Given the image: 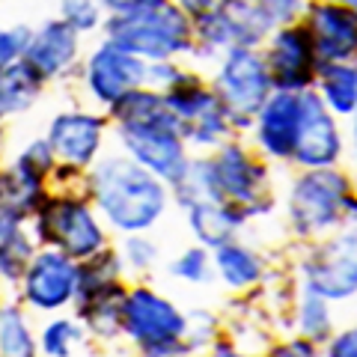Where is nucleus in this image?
<instances>
[{
  "label": "nucleus",
  "mask_w": 357,
  "mask_h": 357,
  "mask_svg": "<svg viewBox=\"0 0 357 357\" xmlns=\"http://www.w3.org/2000/svg\"><path fill=\"white\" fill-rule=\"evenodd\" d=\"M89 194L98 215L126 236L149 232L170 206V188L122 152L93 164Z\"/></svg>",
  "instance_id": "nucleus-1"
},
{
  "label": "nucleus",
  "mask_w": 357,
  "mask_h": 357,
  "mask_svg": "<svg viewBox=\"0 0 357 357\" xmlns=\"http://www.w3.org/2000/svg\"><path fill=\"white\" fill-rule=\"evenodd\" d=\"M105 39L143 63L191 54L194 24L173 0H140L102 21Z\"/></svg>",
  "instance_id": "nucleus-2"
},
{
  "label": "nucleus",
  "mask_w": 357,
  "mask_h": 357,
  "mask_svg": "<svg viewBox=\"0 0 357 357\" xmlns=\"http://www.w3.org/2000/svg\"><path fill=\"white\" fill-rule=\"evenodd\" d=\"M286 215L298 236H328L354 218V197L349 176L340 170H307L298 176L286 197Z\"/></svg>",
  "instance_id": "nucleus-3"
},
{
  "label": "nucleus",
  "mask_w": 357,
  "mask_h": 357,
  "mask_svg": "<svg viewBox=\"0 0 357 357\" xmlns=\"http://www.w3.org/2000/svg\"><path fill=\"white\" fill-rule=\"evenodd\" d=\"M211 93L218 96L232 128H250L253 116L274 93L259 48H236L223 54L211 77Z\"/></svg>",
  "instance_id": "nucleus-4"
},
{
  "label": "nucleus",
  "mask_w": 357,
  "mask_h": 357,
  "mask_svg": "<svg viewBox=\"0 0 357 357\" xmlns=\"http://www.w3.org/2000/svg\"><path fill=\"white\" fill-rule=\"evenodd\" d=\"M164 105L170 110L176 122L178 137L185 140V146L194 149H218L220 143L229 140V119L223 114L218 96L211 93V86L203 84V77L194 72H185L164 89Z\"/></svg>",
  "instance_id": "nucleus-5"
},
{
  "label": "nucleus",
  "mask_w": 357,
  "mask_h": 357,
  "mask_svg": "<svg viewBox=\"0 0 357 357\" xmlns=\"http://www.w3.org/2000/svg\"><path fill=\"white\" fill-rule=\"evenodd\" d=\"M36 236L51 250H60L75 262L102 253L107 244L96 208L81 197H45L36 211Z\"/></svg>",
  "instance_id": "nucleus-6"
},
{
  "label": "nucleus",
  "mask_w": 357,
  "mask_h": 357,
  "mask_svg": "<svg viewBox=\"0 0 357 357\" xmlns=\"http://www.w3.org/2000/svg\"><path fill=\"white\" fill-rule=\"evenodd\" d=\"M188 316L170 298L155 292L149 286H134L122 301V333L140 351H167L185 349Z\"/></svg>",
  "instance_id": "nucleus-7"
},
{
  "label": "nucleus",
  "mask_w": 357,
  "mask_h": 357,
  "mask_svg": "<svg viewBox=\"0 0 357 357\" xmlns=\"http://www.w3.org/2000/svg\"><path fill=\"white\" fill-rule=\"evenodd\" d=\"M211 176H215L218 194L223 203H236L250 218L268 215L274 208V199L268 194V170L259 158L236 140L220 143L215 155H208Z\"/></svg>",
  "instance_id": "nucleus-8"
},
{
  "label": "nucleus",
  "mask_w": 357,
  "mask_h": 357,
  "mask_svg": "<svg viewBox=\"0 0 357 357\" xmlns=\"http://www.w3.org/2000/svg\"><path fill=\"white\" fill-rule=\"evenodd\" d=\"M116 140L122 155H128L134 164L149 170L164 185H173L188 164V146L178 137L173 119L126 122V126H116Z\"/></svg>",
  "instance_id": "nucleus-9"
},
{
  "label": "nucleus",
  "mask_w": 357,
  "mask_h": 357,
  "mask_svg": "<svg viewBox=\"0 0 357 357\" xmlns=\"http://www.w3.org/2000/svg\"><path fill=\"white\" fill-rule=\"evenodd\" d=\"M259 54L265 60V69L274 89H286V93L312 89V81H316V72L321 63L316 57V48H312L304 24H289L268 33Z\"/></svg>",
  "instance_id": "nucleus-10"
},
{
  "label": "nucleus",
  "mask_w": 357,
  "mask_h": 357,
  "mask_svg": "<svg viewBox=\"0 0 357 357\" xmlns=\"http://www.w3.org/2000/svg\"><path fill=\"white\" fill-rule=\"evenodd\" d=\"M342 149L345 143L337 116L325 107V102L316 96V89H304L301 93V122L292 161L304 170H331V167L340 164Z\"/></svg>",
  "instance_id": "nucleus-11"
},
{
  "label": "nucleus",
  "mask_w": 357,
  "mask_h": 357,
  "mask_svg": "<svg viewBox=\"0 0 357 357\" xmlns=\"http://www.w3.org/2000/svg\"><path fill=\"white\" fill-rule=\"evenodd\" d=\"M304 289L325 301H349L357 289V262H354V229L340 232L337 238L319 244L304 265Z\"/></svg>",
  "instance_id": "nucleus-12"
},
{
  "label": "nucleus",
  "mask_w": 357,
  "mask_h": 357,
  "mask_svg": "<svg viewBox=\"0 0 357 357\" xmlns=\"http://www.w3.org/2000/svg\"><path fill=\"white\" fill-rule=\"evenodd\" d=\"M146 84V63L116 48L107 39L98 42L84 63V86L98 105L114 107L122 96Z\"/></svg>",
  "instance_id": "nucleus-13"
},
{
  "label": "nucleus",
  "mask_w": 357,
  "mask_h": 357,
  "mask_svg": "<svg viewBox=\"0 0 357 357\" xmlns=\"http://www.w3.org/2000/svg\"><path fill=\"white\" fill-rule=\"evenodd\" d=\"M105 116H96L89 110H63L48 126V146L60 167L66 170H86L98 161L105 143Z\"/></svg>",
  "instance_id": "nucleus-14"
},
{
  "label": "nucleus",
  "mask_w": 357,
  "mask_h": 357,
  "mask_svg": "<svg viewBox=\"0 0 357 357\" xmlns=\"http://www.w3.org/2000/svg\"><path fill=\"white\" fill-rule=\"evenodd\" d=\"M21 289H24V301L33 310H42V312L63 310L66 304L75 301L77 262L60 250L45 248L39 253H33L30 265L21 274Z\"/></svg>",
  "instance_id": "nucleus-15"
},
{
  "label": "nucleus",
  "mask_w": 357,
  "mask_h": 357,
  "mask_svg": "<svg viewBox=\"0 0 357 357\" xmlns=\"http://www.w3.org/2000/svg\"><path fill=\"white\" fill-rule=\"evenodd\" d=\"M77 60H81V33H75L60 18H51L42 27L33 30L27 48L21 54V63L42 84L57 81V77H66L69 72H75Z\"/></svg>",
  "instance_id": "nucleus-16"
},
{
  "label": "nucleus",
  "mask_w": 357,
  "mask_h": 357,
  "mask_svg": "<svg viewBox=\"0 0 357 357\" xmlns=\"http://www.w3.org/2000/svg\"><path fill=\"white\" fill-rule=\"evenodd\" d=\"M304 30L316 48L319 63H351L357 48V21L354 9L331 3V0H310L304 9Z\"/></svg>",
  "instance_id": "nucleus-17"
},
{
  "label": "nucleus",
  "mask_w": 357,
  "mask_h": 357,
  "mask_svg": "<svg viewBox=\"0 0 357 357\" xmlns=\"http://www.w3.org/2000/svg\"><path fill=\"white\" fill-rule=\"evenodd\" d=\"M298 122H301V93H286L274 89L268 102L253 116V140L259 152L271 161H292L295 137H298Z\"/></svg>",
  "instance_id": "nucleus-18"
},
{
  "label": "nucleus",
  "mask_w": 357,
  "mask_h": 357,
  "mask_svg": "<svg viewBox=\"0 0 357 357\" xmlns=\"http://www.w3.org/2000/svg\"><path fill=\"white\" fill-rule=\"evenodd\" d=\"M188 211L191 236L199 241V248H220L227 241H236L241 227L248 223V211L236 203H197Z\"/></svg>",
  "instance_id": "nucleus-19"
},
{
  "label": "nucleus",
  "mask_w": 357,
  "mask_h": 357,
  "mask_svg": "<svg viewBox=\"0 0 357 357\" xmlns=\"http://www.w3.org/2000/svg\"><path fill=\"white\" fill-rule=\"evenodd\" d=\"M126 286L110 283L93 292L75 295L77 301V312H81L84 325L89 333L102 340H114L116 333H122V301H126Z\"/></svg>",
  "instance_id": "nucleus-20"
},
{
  "label": "nucleus",
  "mask_w": 357,
  "mask_h": 357,
  "mask_svg": "<svg viewBox=\"0 0 357 357\" xmlns=\"http://www.w3.org/2000/svg\"><path fill=\"white\" fill-rule=\"evenodd\" d=\"M45 194V182L27 170H21L18 164L0 170V218L9 220H27L36 215Z\"/></svg>",
  "instance_id": "nucleus-21"
},
{
  "label": "nucleus",
  "mask_w": 357,
  "mask_h": 357,
  "mask_svg": "<svg viewBox=\"0 0 357 357\" xmlns=\"http://www.w3.org/2000/svg\"><path fill=\"white\" fill-rule=\"evenodd\" d=\"M316 96L333 116H351L357 107V69L354 63H321L312 81Z\"/></svg>",
  "instance_id": "nucleus-22"
},
{
  "label": "nucleus",
  "mask_w": 357,
  "mask_h": 357,
  "mask_svg": "<svg viewBox=\"0 0 357 357\" xmlns=\"http://www.w3.org/2000/svg\"><path fill=\"white\" fill-rule=\"evenodd\" d=\"M211 268H215V274L229 289H250L259 283L265 274L259 253L244 248L238 241H227V244H220V248H215V253H211Z\"/></svg>",
  "instance_id": "nucleus-23"
},
{
  "label": "nucleus",
  "mask_w": 357,
  "mask_h": 357,
  "mask_svg": "<svg viewBox=\"0 0 357 357\" xmlns=\"http://www.w3.org/2000/svg\"><path fill=\"white\" fill-rule=\"evenodd\" d=\"M42 93V81L21 60L0 66V122L24 114Z\"/></svg>",
  "instance_id": "nucleus-24"
},
{
  "label": "nucleus",
  "mask_w": 357,
  "mask_h": 357,
  "mask_svg": "<svg viewBox=\"0 0 357 357\" xmlns=\"http://www.w3.org/2000/svg\"><path fill=\"white\" fill-rule=\"evenodd\" d=\"M167 188H170V197L182 208H191L197 203H223L220 194H218L215 176H211L208 158H188L178 178Z\"/></svg>",
  "instance_id": "nucleus-25"
},
{
  "label": "nucleus",
  "mask_w": 357,
  "mask_h": 357,
  "mask_svg": "<svg viewBox=\"0 0 357 357\" xmlns=\"http://www.w3.org/2000/svg\"><path fill=\"white\" fill-rule=\"evenodd\" d=\"M36 244L33 236L24 229V220H9L0 218V277L18 283L24 268L30 265Z\"/></svg>",
  "instance_id": "nucleus-26"
},
{
  "label": "nucleus",
  "mask_w": 357,
  "mask_h": 357,
  "mask_svg": "<svg viewBox=\"0 0 357 357\" xmlns=\"http://www.w3.org/2000/svg\"><path fill=\"white\" fill-rule=\"evenodd\" d=\"M36 333L18 307H0V357H36Z\"/></svg>",
  "instance_id": "nucleus-27"
},
{
  "label": "nucleus",
  "mask_w": 357,
  "mask_h": 357,
  "mask_svg": "<svg viewBox=\"0 0 357 357\" xmlns=\"http://www.w3.org/2000/svg\"><path fill=\"white\" fill-rule=\"evenodd\" d=\"M298 331L301 337L310 340V342H328L333 337V312H331V301L319 298L316 292L304 289V295L298 301Z\"/></svg>",
  "instance_id": "nucleus-28"
},
{
  "label": "nucleus",
  "mask_w": 357,
  "mask_h": 357,
  "mask_svg": "<svg viewBox=\"0 0 357 357\" xmlns=\"http://www.w3.org/2000/svg\"><path fill=\"white\" fill-rule=\"evenodd\" d=\"M81 342H84V328L77 325V319L69 316L51 319L39 333V349L45 357H72Z\"/></svg>",
  "instance_id": "nucleus-29"
},
{
  "label": "nucleus",
  "mask_w": 357,
  "mask_h": 357,
  "mask_svg": "<svg viewBox=\"0 0 357 357\" xmlns=\"http://www.w3.org/2000/svg\"><path fill=\"white\" fill-rule=\"evenodd\" d=\"M170 274L176 277V280L182 283H191V286H206L211 283V277H215V268H211V253L206 248H188L182 250L173 259L170 265Z\"/></svg>",
  "instance_id": "nucleus-30"
},
{
  "label": "nucleus",
  "mask_w": 357,
  "mask_h": 357,
  "mask_svg": "<svg viewBox=\"0 0 357 357\" xmlns=\"http://www.w3.org/2000/svg\"><path fill=\"white\" fill-rule=\"evenodd\" d=\"M60 21H66L75 33H93L102 27L105 9L98 0H60Z\"/></svg>",
  "instance_id": "nucleus-31"
},
{
  "label": "nucleus",
  "mask_w": 357,
  "mask_h": 357,
  "mask_svg": "<svg viewBox=\"0 0 357 357\" xmlns=\"http://www.w3.org/2000/svg\"><path fill=\"white\" fill-rule=\"evenodd\" d=\"M256 9L262 13L265 24L271 27V33L277 27H289V24H298V18L304 15V9L310 0H253Z\"/></svg>",
  "instance_id": "nucleus-32"
},
{
  "label": "nucleus",
  "mask_w": 357,
  "mask_h": 357,
  "mask_svg": "<svg viewBox=\"0 0 357 357\" xmlns=\"http://www.w3.org/2000/svg\"><path fill=\"white\" fill-rule=\"evenodd\" d=\"M119 262L128 265L131 271H149V268L158 262V244H152L146 238V232H140V236H128L126 244H122Z\"/></svg>",
  "instance_id": "nucleus-33"
},
{
  "label": "nucleus",
  "mask_w": 357,
  "mask_h": 357,
  "mask_svg": "<svg viewBox=\"0 0 357 357\" xmlns=\"http://www.w3.org/2000/svg\"><path fill=\"white\" fill-rule=\"evenodd\" d=\"M21 170H27L30 176H36L45 182V176H48L54 167H57V158H54V152L48 146V140H33L24 146V152L18 155V161H15Z\"/></svg>",
  "instance_id": "nucleus-34"
},
{
  "label": "nucleus",
  "mask_w": 357,
  "mask_h": 357,
  "mask_svg": "<svg viewBox=\"0 0 357 357\" xmlns=\"http://www.w3.org/2000/svg\"><path fill=\"white\" fill-rule=\"evenodd\" d=\"M30 27L27 24H15L13 30H3L0 27V66H9L21 60V54H24L27 42H30Z\"/></svg>",
  "instance_id": "nucleus-35"
},
{
  "label": "nucleus",
  "mask_w": 357,
  "mask_h": 357,
  "mask_svg": "<svg viewBox=\"0 0 357 357\" xmlns=\"http://www.w3.org/2000/svg\"><path fill=\"white\" fill-rule=\"evenodd\" d=\"M178 75H182V66L176 60H152V63H146V84L143 86L155 89V93H164Z\"/></svg>",
  "instance_id": "nucleus-36"
},
{
  "label": "nucleus",
  "mask_w": 357,
  "mask_h": 357,
  "mask_svg": "<svg viewBox=\"0 0 357 357\" xmlns=\"http://www.w3.org/2000/svg\"><path fill=\"white\" fill-rule=\"evenodd\" d=\"M262 357H321L319 354V345L310 342L304 337H295V340H286V342H277L271 345Z\"/></svg>",
  "instance_id": "nucleus-37"
},
{
  "label": "nucleus",
  "mask_w": 357,
  "mask_h": 357,
  "mask_svg": "<svg viewBox=\"0 0 357 357\" xmlns=\"http://www.w3.org/2000/svg\"><path fill=\"white\" fill-rule=\"evenodd\" d=\"M173 3L182 9V13L191 18V24H194V21H203L208 15L223 13V9L229 6V0H173Z\"/></svg>",
  "instance_id": "nucleus-38"
},
{
  "label": "nucleus",
  "mask_w": 357,
  "mask_h": 357,
  "mask_svg": "<svg viewBox=\"0 0 357 357\" xmlns=\"http://www.w3.org/2000/svg\"><path fill=\"white\" fill-rule=\"evenodd\" d=\"M328 357H357V333L354 328H345L328 340Z\"/></svg>",
  "instance_id": "nucleus-39"
},
{
  "label": "nucleus",
  "mask_w": 357,
  "mask_h": 357,
  "mask_svg": "<svg viewBox=\"0 0 357 357\" xmlns=\"http://www.w3.org/2000/svg\"><path fill=\"white\" fill-rule=\"evenodd\" d=\"M208 357H250V354H244V351H238V349H236V345L218 342V345H211V351H208Z\"/></svg>",
  "instance_id": "nucleus-40"
},
{
  "label": "nucleus",
  "mask_w": 357,
  "mask_h": 357,
  "mask_svg": "<svg viewBox=\"0 0 357 357\" xmlns=\"http://www.w3.org/2000/svg\"><path fill=\"white\" fill-rule=\"evenodd\" d=\"M134 3H140V0H98V6H102L105 13H119V9H128Z\"/></svg>",
  "instance_id": "nucleus-41"
},
{
  "label": "nucleus",
  "mask_w": 357,
  "mask_h": 357,
  "mask_svg": "<svg viewBox=\"0 0 357 357\" xmlns=\"http://www.w3.org/2000/svg\"><path fill=\"white\" fill-rule=\"evenodd\" d=\"M143 357H188L185 349H167V351H143Z\"/></svg>",
  "instance_id": "nucleus-42"
}]
</instances>
